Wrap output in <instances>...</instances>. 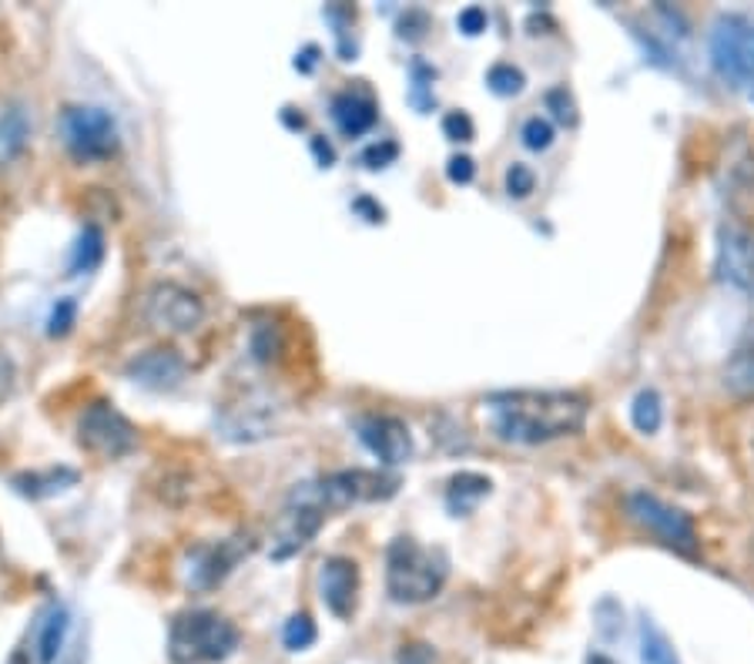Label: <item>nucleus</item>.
<instances>
[{"label": "nucleus", "instance_id": "obj_1", "mask_svg": "<svg viewBox=\"0 0 754 664\" xmlns=\"http://www.w3.org/2000/svg\"><path fill=\"white\" fill-rule=\"evenodd\" d=\"M490 427L503 443L540 446L584 430L590 400L574 389H513L484 400Z\"/></svg>", "mask_w": 754, "mask_h": 664}, {"label": "nucleus", "instance_id": "obj_2", "mask_svg": "<svg viewBox=\"0 0 754 664\" xmlns=\"http://www.w3.org/2000/svg\"><path fill=\"white\" fill-rule=\"evenodd\" d=\"M450 561L413 538H396L386 551V590L396 605H426L443 590Z\"/></svg>", "mask_w": 754, "mask_h": 664}, {"label": "nucleus", "instance_id": "obj_3", "mask_svg": "<svg viewBox=\"0 0 754 664\" xmlns=\"http://www.w3.org/2000/svg\"><path fill=\"white\" fill-rule=\"evenodd\" d=\"M242 644V631L219 611H181L168 631V657L175 664H222Z\"/></svg>", "mask_w": 754, "mask_h": 664}, {"label": "nucleus", "instance_id": "obj_4", "mask_svg": "<svg viewBox=\"0 0 754 664\" xmlns=\"http://www.w3.org/2000/svg\"><path fill=\"white\" fill-rule=\"evenodd\" d=\"M325 517H329V507L322 500L319 484L315 480L296 484L276 527H271V547H268L271 561H289V557L302 554L315 541Z\"/></svg>", "mask_w": 754, "mask_h": 664}, {"label": "nucleus", "instance_id": "obj_5", "mask_svg": "<svg viewBox=\"0 0 754 664\" xmlns=\"http://www.w3.org/2000/svg\"><path fill=\"white\" fill-rule=\"evenodd\" d=\"M57 135L78 162H104L118 152V121L98 104H67L57 118Z\"/></svg>", "mask_w": 754, "mask_h": 664}, {"label": "nucleus", "instance_id": "obj_6", "mask_svg": "<svg viewBox=\"0 0 754 664\" xmlns=\"http://www.w3.org/2000/svg\"><path fill=\"white\" fill-rule=\"evenodd\" d=\"M711 64L714 71L738 85H754V24L741 14H721L711 27Z\"/></svg>", "mask_w": 754, "mask_h": 664}, {"label": "nucleus", "instance_id": "obj_7", "mask_svg": "<svg viewBox=\"0 0 754 664\" xmlns=\"http://www.w3.org/2000/svg\"><path fill=\"white\" fill-rule=\"evenodd\" d=\"M628 513L634 523H641L647 534H654L664 547L677 551L680 557H698V530L691 523V517L664 503L661 497L637 490L628 497Z\"/></svg>", "mask_w": 754, "mask_h": 664}, {"label": "nucleus", "instance_id": "obj_8", "mask_svg": "<svg viewBox=\"0 0 754 664\" xmlns=\"http://www.w3.org/2000/svg\"><path fill=\"white\" fill-rule=\"evenodd\" d=\"M78 443L98 460H121L138 446V430L114 403L95 400L78 420Z\"/></svg>", "mask_w": 754, "mask_h": 664}, {"label": "nucleus", "instance_id": "obj_9", "mask_svg": "<svg viewBox=\"0 0 754 664\" xmlns=\"http://www.w3.org/2000/svg\"><path fill=\"white\" fill-rule=\"evenodd\" d=\"M714 269L721 283L754 299V225L724 222L718 229V255Z\"/></svg>", "mask_w": 754, "mask_h": 664}, {"label": "nucleus", "instance_id": "obj_10", "mask_svg": "<svg viewBox=\"0 0 754 664\" xmlns=\"http://www.w3.org/2000/svg\"><path fill=\"white\" fill-rule=\"evenodd\" d=\"M145 319L162 332H191L204 319V302L178 283H155L145 296Z\"/></svg>", "mask_w": 754, "mask_h": 664}, {"label": "nucleus", "instance_id": "obj_11", "mask_svg": "<svg viewBox=\"0 0 754 664\" xmlns=\"http://www.w3.org/2000/svg\"><path fill=\"white\" fill-rule=\"evenodd\" d=\"M322 490V500L332 510H346L353 503H369V500H386L396 494L399 480L386 477L379 471H339V474H325L315 480Z\"/></svg>", "mask_w": 754, "mask_h": 664}, {"label": "nucleus", "instance_id": "obj_12", "mask_svg": "<svg viewBox=\"0 0 754 664\" xmlns=\"http://www.w3.org/2000/svg\"><path fill=\"white\" fill-rule=\"evenodd\" d=\"M359 440L366 443V450L382 463V467H399L409 456H413V436H409V427L399 417L389 413H373L363 417L356 423Z\"/></svg>", "mask_w": 754, "mask_h": 664}, {"label": "nucleus", "instance_id": "obj_13", "mask_svg": "<svg viewBox=\"0 0 754 664\" xmlns=\"http://www.w3.org/2000/svg\"><path fill=\"white\" fill-rule=\"evenodd\" d=\"M322 584V605L335 618H353L359 605V564L353 557H329L319 574Z\"/></svg>", "mask_w": 754, "mask_h": 664}, {"label": "nucleus", "instance_id": "obj_14", "mask_svg": "<svg viewBox=\"0 0 754 664\" xmlns=\"http://www.w3.org/2000/svg\"><path fill=\"white\" fill-rule=\"evenodd\" d=\"M242 554H248V544H242V538H232V541H222V544H212V547H201L195 554L191 567H188V584L198 587V590L219 587L235 571Z\"/></svg>", "mask_w": 754, "mask_h": 664}, {"label": "nucleus", "instance_id": "obj_15", "mask_svg": "<svg viewBox=\"0 0 754 664\" xmlns=\"http://www.w3.org/2000/svg\"><path fill=\"white\" fill-rule=\"evenodd\" d=\"M335 128L342 131L346 139H363L366 131L376 128L379 121V104L369 91H359V88H350V91H339L332 98V108H329Z\"/></svg>", "mask_w": 754, "mask_h": 664}, {"label": "nucleus", "instance_id": "obj_16", "mask_svg": "<svg viewBox=\"0 0 754 664\" xmlns=\"http://www.w3.org/2000/svg\"><path fill=\"white\" fill-rule=\"evenodd\" d=\"M127 376L148 389L165 392L185 379V359L178 356V350H148L127 363Z\"/></svg>", "mask_w": 754, "mask_h": 664}, {"label": "nucleus", "instance_id": "obj_17", "mask_svg": "<svg viewBox=\"0 0 754 664\" xmlns=\"http://www.w3.org/2000/svg\"><path fill=\"white\" fill-rule=\"evenodd\" d=\"M724 389L734 400H754V319L741 329V336L724 363Z\"/></svg>", "mask_w": 754, "mask_h": 664}, {"label": "nucleus", "instance_id": "obj_18", "mask_svg": "<svg viewBox=\"0 0 754 664\" xmlns=\"http://www.w3.org/2000/svg\"><path fill=\"white\" fill-rule=\"evenodd\" d=\"M78 471L71 467H47V471H27V474H18L11 484L18 494L31 497V500H44V497H54V494H64L71 490L78 484Z\"/></svg>", "mask_w": 754, "mask_h": 664}, {"label": "nucleus", "instance_id": "obj_19", "mask_svg": "<svg viewBox=\"0 0 754 664\" xmlns=\"http://www.w3.org/2000/svg\"><path fill=\"white\" fill-rule=\"evenodd\" d=\"M31 139V118L24 108H8L0 111V168H8L11 162L21 158V152L27 148Z\"/></svg>", "mask_w": 754, "mask_h": 664}, {"label": "nucleus", "instance_id": "obj_20", "mask_svg": "<svg viewBox=\"0 0 754 664\" xmlns=\"http://www.w3.org/2000/svg\"><path fill=\"white\" fill-rule=\"evenodd\" d=\"M67 631H71V615H67L64 605H54L44 621L37 624V638H34V648H37V661L41 664H54L64 641H67Z\"/></svg>", "mask_w": 754, "mask_h": 664}, {"label": "nucleus", "instance_id": "obj_21", "mask_svg": "<svg viewBox=\"0 0 754 664\" xmlns=\"http://www.w3.org/2000/svg\"><path fill=\"white\" fill-rule=\"evenodd\" d=\"M490 477H484V474H456L453 480H450V490H446V503H450V510L453 513H469L479 500H484L487 494H490Z\"/></svg>", "mask_w": 754, "mask_h": 664}, {"label": "nucleus", "instance_id": "obj_22", "mask_svg": "<svg viewBox=\"0 0 754 664\" xmlns=\"http://www.w3.org/2000/svg\"><path fill=\"white\" fill-rule=\"evenodd\" d=\"M101 262H104V232L98 225H85L71 252V276H88Z\"/></svg>", "mask_w": 754, "mask_h": 664}, {"label": "nucleus", "instance_id": "obj_23", "mask_svg": "<svg viewBox=\"0 0 754 664\" xmlns=\"http://www.w3.org/2000/svg\"><path fill=\"white\" fill-rule=\"evenodd\" d=\"M631 423L634 430L641 433H657L661 423H664V403H661V396L657 389H641L634 396V403H631Z\"/></svg>", "mask_w": 754, "mask_h": 664}, {"label": "nucleus", "instance_id": "obj_24", "mask_svg": "<svg viewBox=\"0 0 754 664\" xmlns=\"http://www.w3.org/2000/svg\"><path fill=\"white\" fill-rule=\"evenodd\" d=\"M433 81H436V68H430L426 60H413L409 64V101H413L420 111H430L436 104L433 98Z\"/></svg>", "mask_w": 754, "mask_h": 664}, {"label": "nucleus", "instance_id": "obj_25", "mask_svg": "<svg viewBox=\"0 0 754 664\" xmlns=\"http://www.w3.org/2000/svg\"><path fill=\"white\" fill-rule=\"evenodd\" d=\"M641 661L644 664H680L674 648H670V641L651 621L641 624Z\"/></svg>", "mask_w": 754, "mask_h": 664}, {"label": "nucleus", "instance_id": "obj_26", "mask_svg": "<svg viewBox=\"0 0 754 664\" xmlns=\"http://www.w3.org/2000/svg\"><path fill=\"white\" fill-rule=\"evenodd\" d=\"M487 85H490V91L494 95H500V98H513V95H520L523 91V85H526V78H523V71L520 68H513V64H494V68L487 71Z\"/></svg>", "mask_w": 754, "mask_h": 664}, {"label": "nucleus", "instance_id": "obj_27", "mask_svg": "<svg viewBox=\"0 0 754 664\" xmlns=\"http://www.w3.org/2000/svg\"><path fill=\"white\" fill-rule=\"evenodd\" d=\"M315 638H319V631L309 615H292L282 628V644L289 651H309L315 644Z\"/></svg>", "mask_w": 754, "mask_h": 664}, {"label": "nucleus", "instance_id": "obj_28", "mask_svg": "<svg viewBox=\"0 0 754 664\" xmlns=\"http://www.w3.org/2000/svg\"><path fill=\"white\" fill-rule=\"evenodd\" d=\"M520 139H523V145L530 152H546V148L554 145V124H551V118H543V114L526 118L523 128H520Z\"/></svg>", "mask_w": 754, "mask_h": 664}, {"label": "nucleus", "instance_id": "obj_29", "mask_svg": "<svg viewBox=\"0 0 754 664\" xmlns=\"http://www.w3.org/2000/svg\"><path fill=\"white\" fill-rule=\"evenodd\" d=\"M75 319H78V302L75 299H57L54 309H51V319H47V336L51 340L67 336L71 325H75Z\"/></svg>", "mask_w": 754, "mask_h": 664}, {"label": "nucleus", "instance_id": "obj_30", "mask_svg": "<svg viewBox=\"0 0 754 664\" xmlns=\"http://www.w3.org/2000/svg\"><path fill=\"white\" fill-rule=\"evenodd\" d=\"M533 185H536V175L526 165L517 162V165L507 168V195L510 198H526L533 191Z\"/></svg>", "mask_w": 754, "mask_h": 664}, {"label": "nucleus", "instance_id": "obj_31", "mask_svg": "<svg viewBox=\"0 0 754 664\" xmlns=\"http://www.w3.org/2000/svg\"><path fill=\"white\" fill-rule=\"evenodd\" d=\"M443 131H446L450 142H473V135H476V128H473L466 111H450L443 118Z\"/></svg>", "mask_w": 754, "mask_h": 664}, {"label": "nucleus", "instance_id": "obj_32", "mask_svg": "<svg viewBox=\"0 0 754 664\" xmlns=\"http://www.w3.org/2000/svg\"><path fill=\"white\" fill-rule=\"evenodd\" d=\"M399 158V145L396 142H379V145H369L363 155H359V162L366 165V168H386V165H392Z\"/></svg>", "mask_w": 754, "mask_h": 664}, {"label": "nucleus", "instance_id": "obj_33", "mask_svg": "<svg viewBox=\"0 0 754 664\" xmlns=\"http://www.w3.org/2000/svg\"><path fill=\"white\" fill-rule=\"evenodd\" d=\"M546 108L554 111L557 121L564 124H574L577 121V111H574V98L567 95V88H554V91H546Z\"/></svg>", "mask_w": 754, "mask_h": 664}, {"label": "nucleus", "instance_id": "obj_34", "mask_svg": "<svg viewBox=\"0 0 754 664\" xmlns=\"http://www.w3.org/2000/svg\"><path fill=\"white\" fill-rule=\"evenodd\" d=\"M487 24H490V18H487V11H484V8H466V11H459V18H456V27H459L466 37L484 34V31H487Z\"/></svg>", "mask_w": 754, "mask_h": 664}, {"label": "nucleus", "instance_id": "obj_35", "mask_svg": "<svg viewBox=\"0 0 754 664\" xmlns=\"http://www.w3.org/2000/svg\"><path fill=\"white\" fill-rule=\"evenodd\" d=\"M426 27H430V18H426L423 11H409V14L399 21V37H406V41H420V37L426 34Z\"/></svg>", "mask_w": 754, "mask_h": 664}, {"label": "nucleus", "instance_id": "obj_36", "mask_svg": "<svg viewBox=\"0 0 754 664\" xmlns=\"http://www.w3.org/2000/svg\"><path fill=\"white\" fill-rule=\"evenodd\" d=\"M473 175H476V165H473L469 155H456V158L446 162V178H450L453 185H469Z\"/></svg>", "mask_w": 754, "mask_h": 664}, {"label": "nucleus", "instance_id": "obj_37", "mask_svg": "<svg viewBox=\"0 0 754 664\" xmlns=\"http://www.w3.org/2000/svg\"><path fill=\"white\" fill-rule=\"evenodd\" d=\"M433 651L426 644H402L399 651V664H430Z\"/></svg>", "mask_w": 754, "mask_h": 664}, {"label": "nucleus", "instance_id": "obj_38", "mask_svg": "<svg viewBox=\"0 0 754 664\" xmlns=\"http://www.w3.org/2000/svg\"><path fill=\"white\" fill-rule=\"evenodd\" d=\"M353 212H356V215H363V219H366V222H373V225L386 219V209H382V206H376L373 198H366V195H363V198H356V202H353Z\"/></svg>", "mask_w": 754, "mask_h": 664}, {"label": "nucleus", "instance_id": "obj_39", "mask_svg": "<svg viewBox=\"0 0 754 664\" xmlns=\"http://www.w3.org/2000/svg\"><path fill=\"white\" fill-rule=\"evenodd\" d=\"M312 152H315V158H319V165H322V168H329V165L335 162V148H332L325 139H319V135L312 139Z\"/></svg>", "mask_w": 754, "mask_h": 664}, {"label": "nucleus", "instance_id": "obj_40", "mask_svg": "<svg viewBox=\"0 0 754 664\" xmlns=\"http://www.w3.org/2000/svg\"><path fill=\"white\" fill-rule=\"evenodd\" d=\"M315 54H319V47H315V44H309V47L302 51V57H296V68H299L302 75H309V71L315 68V60H319Z\"/></svg>", "mask_w": 754, "mask_h": 664}, {"label": "nucleus", "instance_id": "obj_41", "mask_svg": "<svg viewBox=\"0 0 754 664\" xmlns=\"http://www.w3.org/2000/svg\"><path fill=\"white\" fill-rule=\"evenodd\" d=\"M282 118H286V124H289V128H306V118H302V114H299V118H296V114H289V108H286V114H282Z\"/></svg>", "mask_w": 754, "mask_h": 664}, {"label": "nucleus", "instance_id": "obj_42", "mask_svg": "<svg viewBox=\"0 0 754 664\" xmlns=\"http://www.w3.org/2000/svg\"><path fill=\"white\" fill-rule=\"evenodd\" d=\"M587 664H617L613 657H607V654H590L587 657Z\"/></svg>", "mask_w": 754, "mask_h": 664}, {"label": "nucleus", "instance_id": "obj_43", "mask_svg": "<svg viewBox=\"0 0 754 664\" xmlns=\"http://www.w3.org/2000/svg\"><path fill=\"white\" fill-rule=\"evenodd\" d=\"M751 450H754V433H751Z\"/></svg>", "mask_w": 754, "mask_h": 664}]
</instances>
